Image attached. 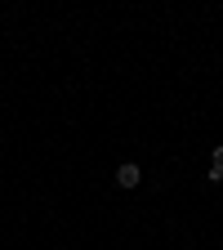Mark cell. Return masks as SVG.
Returning a JSON list of instances; mask_svg holds the SVG:
<instances>
[{
	"label": "cell",
	"instance_id": "1",
	"mask_svg": "<svg viewBox=\"0 0 223 250\" xmlns=\"http://www.w3.org/2000/svg\"><path fill=\"white\" fill-rule=\"evenodd\" d=\"M139 183H143V170H139V166L125 161V166L116 170V188H139Z\"/></svg>",
	"mask_w": 223,
	"mask_h": 250
},
{
	"label": "cell",
	"instance_id": "2",
	"mask_svg": "<svg viewBox=\"0 0 223 250\" xmlns=\"http://www.w3.org/2000/svg\"><path fill=\"white\" fill-rule=\"evenodd\" d=\"M210 183H223V143L214 147V166H210V174H205Z\"/></svg>",
	"mask_w": 223,
	"mask_h": 250
}]
</instances>
